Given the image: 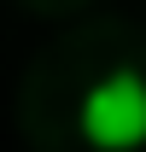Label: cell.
<instances>
[{
  "mask_svg": "<svg viewBox=\"0 0 146 152\" xmlns=\"http://www.w3.org/2000/svg\"><path fill=\"white\" fill-rule=\"evenodd\" d=\"M82 140L93 152H140L146 146V76L140 70H105L82 94Z\"/></svg>",
  "mask_w": 146,
  "mask_h": 152,
  "instance_id": "1",
  "label": "cell"
}]
</instances>
